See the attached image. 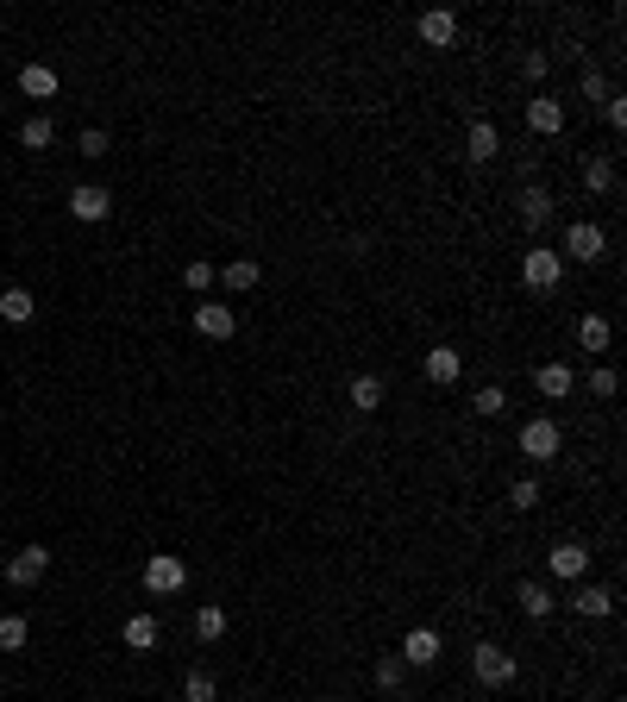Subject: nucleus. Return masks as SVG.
<instances>
[{"label": "nucleus", "instance_id": "obj_1", "mask_svg": "<svg viewBox=\"0 0 627 702\" xmlns=\"http://www.w3.org/2000/svg\"><path fill=\"white\" fill-rule=\"evenodd\" d=\"M559 446H565L559 420H546V414L521 420V433H515V452H521V458H533V464H552V458H559Z\"/></svg>", "mask_w": 627, "mask_h": 702}, {"label": "nucleus", "instance_id": "obj_2", "mask_svg": "<svg viewBox=\"0 0 627 702\" xmlns=\"http://www.w3.org/2000/svg\"><path fill=\"white\" fill-rule=\"evenodd\" d=\"M559 257H571V264H602V257H609V232L590 226V220H571V226H565Z\"/></svg>", "mask_w": 627, "mask_h": 702}, {"label": "nucleus", "instance_id": "obj_3", "mask_svg": "<svg viewBox=\"0 0 627 702\" xmlns=\"http://www.w3.org/2000/svg\"><path fill=\"white\" fill-rule=\"evenodd\" d=\"M471 677H477L483 690H502V684H515V652L483 640V646L471 652Z\"/></svg>", "mask_w": 627, "mask_h": 702}, {"label": "nucleus", "instance_id": "obj_4", "mask_svg": "<svg viewBox=\"0 0 627 702\" xmlns=\"http://www.w3.org/2000/svg\"><path fill=\"white\" fill-rule=\"evenodd\" d=\"M521 283H527V289H540V295H546V289H559V283H565V257L552 251V245H533V251L521 257Z\"/></svg>", "mask_w": 627, "mask_h": 702}, {"label": "nucleus", "instance_id": "obj_5", "mask_svg": "<svg viewBox=\"0 0 627 702\" xmlns=\"http://www.w3.org/2000/svg\"><path fill=\"white\" fill-rule=\"evenodd\" d=\"M145 590H151V596L189 590V565H182L176 552H151V558H145Z\"/></svg>", "mask_w": 627, "mask_h": 702}, {"label": "nucleus", "instance_id": "obj_6", "mask_svg": "<svg viewBox=\"0 0 627 702\" xmlns=\"http://www.w3.org/2000/svg\"><path fill=\"white\" fill-rule=\"evenodd\" d=\"M546 571L565 577V583H584V577H590V546H584V540H559V546L546 552Z\"/></svg>", "mask_w": 627, "mask_h": 702}, {"label": "nucleus", "instance_id": "obj_7", "mask_svg": "<svg viewBox=\"0 0 627 702\" xmlns=\"http://www.w3.org/2000/svg\"><path fill=\"white\" fill-rule=\"evenodd\" d=\"M565 608H571V615H584V621H609V615H615V590H609V583H590V577H584V583L571 590Z\"/></svg>", "mask_w": 627, "mask_h": 702}, {"label": "nucleus", "instance_id": "obj_8", "mask_svg": "<svg viewBox=\"0 0 627 702\" xmlns=\"http://www.w3.org/2000/svg\"><path fill=\"white\" fill-rule=\"evenodd\" d=\"M414 32H421V44H427V51H452V44H458V13H446V7H427L421 19H414Z\"/></svg>", "mask_w": 627, "mask_h": 702}, {"label": "nucleus", "instance_id": "obj_9", "mask_svg": "<svg viewBox=\"0 0 627 702\" xmlns=\"http://www.w3.org/2000/svg\"><path fill=\"white\" fill-rule=\"evenodd\" d=\"M69 214H76L82 226H101L113 214V195L101 189V182H82V189H69Z\"/></svg>", "mask_w": 627, "mask_h": 702}, {"label": "nucleus", "instance_id": "obj_10", "mask_svg": "<svg viewBox=\"0 0 627 702\" xmlns=\"http://www.w3.org/2000/svg\"><path fill=\"white\" fill-rule=\"evenodd\" d=\"M44 571H51V552H44V546H19L7 558V583H13V590H32Z\"/></svg>", "mask_w": 627, "mask_h": 702}, {"label": "nucleus", "instance_id": "obj_11", "mask_svg": "<svg viewBox=\"0 0 627 702\" xmlns=\"http://www.w3.org/2000/svg\"><path fill=\"white\" fill-rule=\"evenodd\" d=\"M527 132H533V138H559V132H565V101H552V95L527 101Z\"/></svg>", "mask_w": 627, "mask_h": 702}, {"label": "nucleus", "instance_id": "obj_12", "mask_svg": "<svg viewBox=\"0 0 627 702\" xmlns=\"http://www.w3.org/2000/svg\"><path fill=\"white\" fill-rule=\"evenodd\" d=\"M439 652H446V646H439V634H433V627H414V634L402 640V652H396V659H402L408 671H421V665H439Z\"/></svg>", "mask_w": 627, "mask_h": 702}, {"label": "nucleus", "instance_id": "obj_13", "mask_svg": "<svg viewBox=\"0 0 627 702\" xmlns=\"http://www.w3.org/2000/svg\"><path fill=\"white\" fill-rule=\"evenodd\" d=\"M232 326H239V314H232L226 301H201L195 308V333L201 339H232Z\"/></svg>", "mask_w": 627, "mask_h": 702}, {"label": "nucleus", "instance_id": "obj_14", "mask_svg": "<svg viewBox=\"0 0 627 702\" xmlns=\"http://www.w3.org/2000/svg\"><path fill=\"white\" fill-rule=\"evenodd\" d=\"M464 157H471V163H496L502 157V132L490 120H471V132H464Z\"/></svg>", "mask_w": 627, "mask_h": 702}, {"label": "nucleus", "instance_id": "obj_15", "mask_svg": "<svg viewBox=\"0 0 627 702\" xmlns=\"http://www.w3.org/2000/svg\"><path fill=\"white\" fill-rule=\"evenodd\" d=\"M533 389H540L546 402H565V395L577 389V370L571 364H540V370H533Z\"/></svg>", "mask_w": 627, "mask_h": 702}, {"label": "nucleus", "instance_id": "obj_16", "mask_svg": "<svg viewBox=\"0 0 627 702\" xmlns=\"http://www.w3.org/2000/svg\"><path fill=\"white\" fill-rule=\"evenodd\" d=\"M552 214H559V201H552V189H546V182H533V189H521V226H533V232H540Z\"/></svg>", "mask_w": 627, "mask_h": 702}, {"label": "nucleus", "instance_id": "obj_17", "mask_svg": "<svg viewBox=\"0 0 627 702\" xmlns=\"http://www.w3.org/2000/svg\"><path fill=\"white\" fill-rule=\"evenodd\" d=\"M421 370H427V383H439V389H452V383H458V370H464V351H452V345H433Z\"/></svg>", "mask_w": 627, "mask_h": 702}, {"label": "nucleus", "instance_id": "obj_18", "mask_svg": "<svg viewBox=\"0 0 627 702\" xmlns=\"http://www.w3.org/2000/svg\"><path fill=\"white\" fill-rule=\"evenodd\" d=\"M515 602H521V615H527V621H546L552 608H559V602H552V590H546L540 577H527L521 590H515Z\"/></svg>", "mask_w": 627, "mask_h": 702}, {"label": "nucleus", "instance_id": "obj_19", "mask_svg": "<svg viewBox=\"0 0 627 702\" xmlns=\"http://www.w3.org/2000/svg\"><path fill=\"white\" fill-rule=\"evenodd\" d=\"M258 276H264V270H258V257H232L226 270H214V283H226L232 295H245V289H258Z\"/></svg>", "mask_w": 627, "mask_h": 702}, {"label": "nucleus", "instance_id": "obj_20", "mask_svg": "<svg viewBox=\"0 0 627 702\" xmlns=\"http://www.w3.org/2000/svg\"><path fill=\"white\" fill-rule=\"evenodd\" d=\"M345 402H352L358 414H377V408H383V377H370V370H364V377H352Z\"/></svg>", "mask_w": 627, "mask_h": 702}, {"label": "nucleus", "instance_id": "obj_21", "mask_svg": "<svg viewBox=\"0 0 627 702\" xmlns=\"http://www.w3.org/2000/svg\"><path fill=\"white\" fill-rule=\"evenodd\" d=\"M32 314H38V295H32V289H0V320L26 326Z\"/></svg>", "mask_w": 627, "mask_h": 702}, {"label": "nucleus", "instance_id": "obj_22", "mask_svg": "<svg viewBox=\"0 0 627 702\" xmlns=\"http://www.w3.org/2000/svg\"><path fill=\"white\" fill-rule=\"evenodd\" d=\"M609 339H615L609 314H584V320H577V345H584V351H609Z\"/></svg>", "mask_w": 627, "mask_h": 702}, {"label": "nucleus", "instance_id": "obj_23", "mask_svg": "<svg viewBox=\"0 0 627 702\" xmlns=\"http://www.w3.org/2000/svg\"><path fill=\"white\" fill-rule=\"evenodd\" d=\"M19 88H26L32 101H51V95H57V69H44V63H26V69H19Z\"/></svg>", "mask_w": 627, "mask_h": 702}, {"label": "nucleus", "instance_id": "obj_24", "mask_svg": "<svg viewBox=\"0 0 627 702\" xmlns=\"http://www.w3.org/2000/svg\"><path fill=\"white\" fill-rule=\"evenodd\" d=\"M120 634H126V646H132V652H151V646H157V634H164V627H157V615H132V621L120 627Z\"/></svg>", "mask_w": 627, "mask_h": 702}, {"label": "nucleus", "instance_id": "obj_25", "mask_svg": "<svg viewBox=\"0 0 627 702\" xmlns=\"http://www.w3.org/2000/svg\"><path fill=\"white\" fill-rule=\"evenodd\" d=\"M584 189L590 195H609L615 189V163L609 157H584Z\"/></svg>", "mask_w": 627, "mask_h": 702}, {"label": "nucleus", "instance_id": "obj_26", "mask_svg": "<svg viewBox=\"0 0 627 702\" xmlns=\"http://www.w3.org/2000/svg\"><path fill=\"white\" fill-rule=\"evenodd\" d=\"M51 138H57V126L44 120V113H32V120L19 126V145H26V151H51Z\"/></svg>", "mask_w": 627, "mask_h": 702}, {"label": "nucleus", "instance_id": "obj_27", "mask_svg": "<svg viewBox=\"0 0 627 702\" xmlns=\"http://www.w3.org/2000/svg\"><path fill=\"white\" fill-rule=\"evenodd\" d=\"M471 414H477V420H496V414H508V395H502L496 383H483V389L471 395Z\"/></svg>", "mask_w": 627, "mask_h": 702}, {"label": "nucleus", "instance_id": "obj_28", "mask_svg": "<svg viewBox=\"0 0 627 702\" xmlns=\"http://www.w3.org/2000/svg\"><path fill=\"white\" fill-rule=\"evenodd\" d=\"M226 634V608H214V602H207V608H195V640H207V646H214Z\"/></svg>", "mask_w": 627, "mask_h": 702}, {"label": "nucleus", "instance_id": "obj_29", "mask_svg": "<svg viewBox=\"0 0 627 702\" xmlns=\"http://www.w3.org/2000/svg\"><path fill=\"white\" fill-rule=\"evenodd\" d=\"M26 640H32L26 615H0V652H26Z\"/></svg>", "mask_w": 627, "mask_h": 702}, {"label": "nucleus", "instance_id": "obj_30", "mask_svg": "<svg viewBox=\"0 0 627 702\" xmlns=\"http://www.w3.org/2000/svg\"><path fill=\"white\" fill-rule=\"evenodd\" d=\"M408 684V665L396 659V652H383V659H377V690H402Z\"/></svg>", "mask_w": 627, "mask_h": 702}, {"label": "nucleus", "instance_id": "obj_31", "mask_svg": "<svg viewBox=\"0 0 627 702\" xmlns=\"http://www.w3.org/2000/svg\"><path fill=\"white\" fill-rule=\"evenodd\" d=\"M182 283H189L195 295H207L214 289V264H207V257H189V264H182Z\"/></svg>", "mask_w": 627, "mask_h": 702}, {"label": "nucleus", "instance_id": "obj_32", "mask_svg": "<svg viewBox=\"0 0 627 702\" xmlns=\"http://www.w3.org/2000/svg\"><path fill=\"white\" fill-rule=\"evenodd\" d=\"M182 702H214V671H189V677H182Z\"/></svg>", "mask_w": 627, "mask_h": 702}, {"label": "nucleus", "instance_id": "obj_33", "mask_svg": "<svg viewBox=\"0 0 627 702\" xmlns=\"http://www.w3.org/2000/svg\"><path fill=\"white\" fill-rule=\"evenodd\" d=\"M508 508H540V483H533V477H521V483H508Z\"/></svg>", "mask_w": 627, "mask_h": 702}, {"label": "nucleus", "instance_id": "obj_34", "mask_svg": "<svg viewBox=\"0 0 627 702\" xmlns=\"http://www.w3.org/2000/svg\"><path fill=\"white\" fill-rule=\"evenodd\" d=\"M615 389H621V377H615L609 364H596V370H590V395H596V402H609Z\"/></svg>", "mask_w": 627, "mask_h": 702}, {"label": "nucleus", "instance_id": "obj_35", "mask_svg": "<svg viewBox=\"0 0 627 702\" xmlns=\"http://www.w3.org/2000/svg\"><path fill=\"white\" fill-rule=\"evenodd\" d=\"M615 88H609V76H602V69H584V101H609Z\"/></svg>", "mask_w": 627, "mask_h": 702}, {"label": "nucleus", "instance_id": "obj_36", "mask_svg": "<svg viewBox=\"0 0 627 702\" xmlns=\"http://www.w3.org/2000/svg\"><path fill=\"white\" fill-rule=\"evenodd\" d=\"M107 151H113V138H107L101 126H88V132H82V157H107Z\"/></svg>", "mask_w": 627, "mask_h": 702}, {"label": "nucleus", "instance_id": "obj_37", "mask_svg": "<svg viewBox=\"0 0 627 702\" xmlns=\"http://www.w3.org/2000/svg\"><path fill=\"white\" fill-rule=\"evenodd\" d=\"M602 120L621 132V126H627V95H609V101H602Z\"/></svg>", "mask_w": 627, "mask_h": 702}, {"label": "nucleus", "instance_id": "obj_38", "mask_svg": "<svg viewBox=\"0 0 627 702\" xmlns=\"http://www.w3.org/2000/svg\"><path fill=\"white\" fill-rule=\"evenodd\" d=\"M521 69H527V76H533V82H546V69H552V57H546V51H527V57H521Z\"/></svg>", "mask_w": 627, "mask_h": 702}]
</instances>
